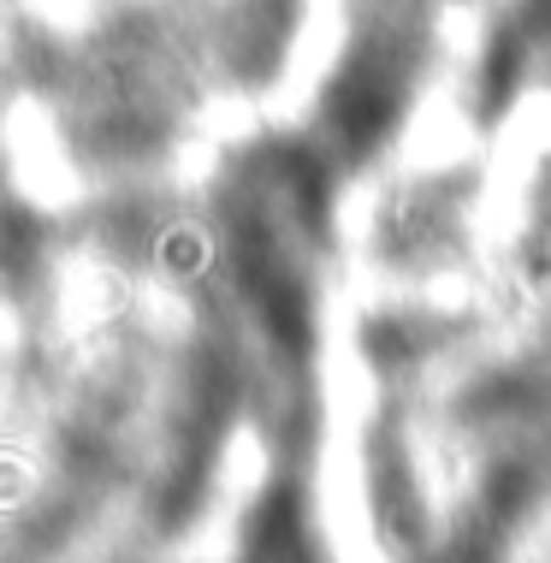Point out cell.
<instances>
[{
	"instance_id": "cell-1",
	"label": "cell",
	"mask_w": 551,
	"mask_h": 563,
	"mask_svg": "<svg viewBox=\"0 0 551 563\" xmlns=\"http://www.w3.org/2000/svg\"><path fill=\"white\" fill-rule=\"evenodd\" d=\"M397 108H404V71H397L392 54L367 48V54L350 59V71L332 84L327 125H332V136H339L350 155H362V148H374L379 136L392 131Z\"/></svg>"
},
{
	"instance_id": "cell-2",
	"label": "cell",
	"mask_w": 551,
	"mask_h": 563,
	"mask_svg": "<svg viewBox=\"0 0 551 563\" xmlns=\"http://www.w3.org/2000/svg\"><path fill=\"white\" fill-rule=\"evenodd\" d=\"M528 7H533V19H540V24H551V0H528Z\"/></svg>"
}]
</instances>
